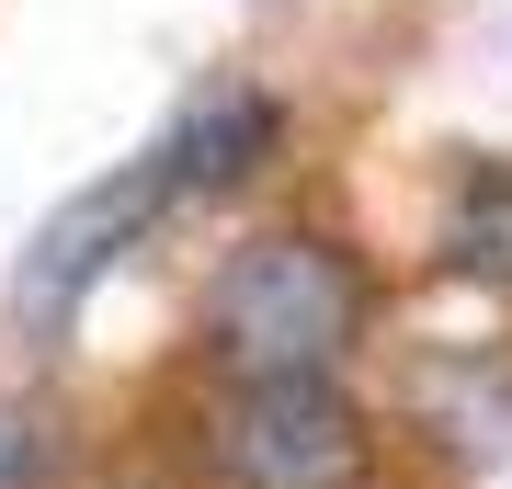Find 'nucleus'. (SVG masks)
<instances>
[{
    "label": "nucleus",
    "instance_id": "7ed1b4c3",
    "mask_svg": "<svg viewBox=\"0 0 512 489\" xmlns=\"http://www.w3.org/2000/svg\"><path fill=\"white\" fill-rule=\"evenodd\" d=\"M160 205H183V194H171V171L148 160V148H137L126 171L80 182V194L57 205L35 239H23V262H12V319H23V330H69L80 296H92L103 273L148 239V217H160Z\"/></svg>",
    "mask_w": 512,
    "mask_h": 489
},
{
    "label": "nucleus",
    "instance_id": "f257e3e1",
    "mask_svg": "<svg viewBox=\"0 0 512 489\" xmlns=\"http://www.w3.org/2000/svg\"><path fill=\"white\" fill-rule=\"evenodd\" d=\"M376 319V273L353 239L330 228H262L239 239L205 285V353L228 364L239 387L262 376H330Z\"/></svg>",
    "mask_w": 512,
    "mask_h": 489
},
{
    "label": "nucleus",
    "instance_id": "f03ea898",
    "mask_svg": "<svg viewBox=\"0 0 512 489\" xmlns=\"http://www.w3.org/2000/svg\"><path fill=\"white\" fill-rule=\"evenodd\" d=\"M205 455L228 489H365L376 433L342 376H262V387H228Z\"/></svg>",
    "mask_w": 512,
    "mask_h": 489
},
{
    "label": "nucleus",
    "instance_id": "20e7f679",
    "mask_svg": "<svg viewBox=\"0 0 512 489\" xmlns=\"http://www.w3.org/2000/svg\"><path fill=\"white\" fill-rule=\"evenodd\" d=\"M274 137H285V103H274V91H262V80H217V91H194V103L148 137V160L171 171V194H228Z\"/></svg>",
    "mask_w": 512,
    "mask_h": 489
},
{
    "label": "nucleus",
    "instance_id": "39448f33",
    "mask_svg": "<svg viewBox=\"0 0 512 489\" xmlns=\"http://www.w3.org/2000/svg\"><path fill=\"white\" fill-rule=\"evenodd\" d=\"M433 239H444V262H456L467 285H501L512 296V160H467Z\"/></svg>",
    "mask_w": 512,
    "mask_h": 489
},
{
    "label": "nucleus",
    "instance_id": "423d86ee",
    "mask_svg": "<svg viewBox=\"0 0 512 489\" xmlns=\"http://www.w3.org/2000/svg\"><path fill=\"white\" fill-rule=\"evenodd\" d=\"M35 478H46V433L23 410H0V489H35Z\"/></svg>",
    "mask_w": 512,
    "mask_h": 489
}]
</instances>
